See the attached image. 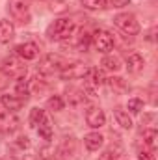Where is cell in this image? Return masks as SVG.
Wrapping results in <instances>:
<instances>
[{
  "label": "cell",
  "instance_id": "cell-30",
  "mask_svg": "<svg viewBox=\"0 0 158 160\" xmlns=\"http://www.w3.org/2000/svg\"><path fill=\"white\" fill-rule=\"evenodd\" d=\"M140 160H156L153 151H140Z\"/></svg>",
  "mask_w": 158,
  "mask_h": 160
},
{
  "label": "cell",
  "instance_id": "cell-15",
  "mask_svg": "<svg viewBox=\"0 0 158 160\" xmlns=\"http://www.w3.org/2000/svg\"><path fill=\"white\" fill-rule=\"evenodd\" d=\"M15 38V28L11 22L7 21H0V43H9V41Z\"/></svg>",
  "mask_w": 158,
  "mask_h": 160
},
{
  "label": "cell",
  "instance_id": "cell-22",
  "mask_svg": "<svg viewBox=\"0 0 158 160\" xmlns=\"http://www.w3.org/2000/svg\"><path fill=\"white\" fill-rule=\"evenodd\" d=\"M45 121H47V116H45L43 110L34 108V110L30 112V123H32V127H39L41 123H45Z\"/></svg>",
  "mask_w": 158,
  "mask_h": 160
},
{
  "label": "cell",
  "instance_id": "cell-6",
  "mask_svg": "<svg viewBox=\"0 0 158 160\" xmlns=\"http://www.w3.org/2000/svg\"><path fill=\"white\" fill-rule=\"evenodd\" d=\"M87 73H89V67H87L86 63L77 62V63H69L60 75H62L63 80H75V78H84Z\"/></svg>",
  "mask_w": 158,
  "mask_h": 160
},
{
  "label": "cell",
  "instance_id": "cell-1",
  "mask_svg": "<svg viewBox=\"0 0 158 160\" xmlns=\"http://www.w3.org/2000/svg\"><path fill=\"white\" fill-rule=\"evenodd\" d=\"M77 30V24L73 19H67V17H62L58 21H54V24L48 28V36L50 39L54 41H62V39H69Z\"/></svg>",
  "mask_w": 158,
  "mask_h": 160
},
{
  "label": "cell",
  "instance_id": "cell-9",
  "mask_svg": "<svg viewBox=\"0 0 158 160\" xmlns=\"http://www.w3.org/2000/svg\"><path fill=\"white\" fill-rule=\"evenodd\" d=\"M86 121H87V125H89L91 128H101V127L106 123V118H104V112H102L101 108L93 106V108H89V110L86 112Z\"/></svg>",
  "mask_w": 158,
  "mask_h": 160
},
{
  "label": "cell",
  "instance_id": "cell-31",
  "mask_svg": "<svg viewBox=\"0 0 158 160\" xmlns=\"http://www.w3.org/2000/svg\"><path fill=\"white\" fill-rule=\"evenodd\" d=\"M110 2H112L114 8H125V6L130 4V0H110Z\"/></svg>",
  "mask_w": 158,
  "mask_h": 160
},
{
  "label": "cell",
  "instance_id": "cell-24",
  "mask_svg": "<svg viewBox=\"0 0 158 160\" xmlns=\"http://www.w3.org/2000/svg\"><path fill=\"white\" fill-rule=\"evenodd\" d=\"M50 9L56 13H63L69 9V0H52L50 2Z\"/></svg>",
  "mask_w": 158,
  "mask_h": 160
},
{
  "label": "cell",
  "instance_id": "cell-4",
  "mask_svg": "<svg viewBox=\"0 0 158 160\" xmlns=\"http://www.w3.org/2000/svg\"><path fill=\"white\" fill-rule=\"evenodd\" d=\"M9 11L21 22L30 21V2L28 0H9Z\"/></svg>",
  "mask_w": 158,
  "mask_h": 160
},
{
  "label": "cell",
  "instance_id": "cell-10",
  "mask_svg": "<svg viewBox=\"0 0 158 160\" xmlns=\"http://www.w3.org/2000/svg\"><path fill=\"white\" fill-rule=\"evenodd\" d=\"M15 50H17V56L22 60H36L39 56V47L36 43H22Z\"/></svg>",
  "mask_w": 158,
  "mask_h": 160
},
{
  "label": "cell",
  "instance_id": "cell-14",
  "mask_svg": "<svg viewBox=\"0 0 158 160\" xmlns=\"http://www.w3.org/2000/svg\"><path fill=\"white\" fill-rule=\"evenodd\" d=\"M87 77V88L91 89V88H99V86H102L106 78H104V73L101 71V69H89V73L86 75Z\"/></svg>",
  "mask_w": 158,
  "mask_h": 160
},
{
  "label": "cell",
  "instance_id": "cell-3",
  "mask_svg": "<svg viewBox=\"0 0 158 160\" xmlns=\"http://www.w3.org/2000/svg\"><path fill=\"white\" fill-rule=\"evenodd\" d=\"M114 24L126 36H138L140 34V22L132 13H119L114 17Z\"/></svg>",
  "mask_w": 158,
  "mask_h": 160
},
{
  "label": "cell",
  "instance_id": "cell-5",
  "mask_svg": "<svg viewBox=\"0 0 158 160\" xmlns=\"http://www.w3.org/2000/svg\"><path fill=\"white\" fill-rule=\"evenodd\" d=\"M93 45H95V48H97L99 52L108 54V52L114 48V38H112L110 32H106V30H99V32L93 34Z\"/></svg>",
  "mask_w": 158,
  "mask_h": 160
},
{
  "label": "cell",
  "instance_id": "cell-20",
  "mask_svg": "<svg viewBox=\"0 0 158 160\" xmlns=\"http://www.w3.org/2000/svg\"><path fill=\"white\" fill-rule=\"evenodd\" d=\"M106 82H108V86L112 88V91H116V93H126V91H128L126 82H125L123 78H119V77L110 78V80H106Z\"/></svg>",
  "mask_w": 158,
  "mask_h": 160
},
{
  "label": "cell",
  "instance_id": "cell-11",
  "mask_svg": "<svg viewBox=\"0 0 158 160\" xmlns=\"http://www.w3.org/2000/svg\"><path fill=\"white\" fill-rule=\"evenodd\" d=\"M143 67H145V62H143V58L138 52H132L126 58V69H128V73H141Z\"/></svg>",
  "mask_w": 158,
  "mask_h": 160
},
{
  "label": "cell",
  "instance_id": "cell-26",
  "mask_svg": "<svg viewBox=\"0 0 158 160\" xmlns=\"http://www.w3.org/2000/svg\"><path fill=\"white\" fill-rule=\"evenodd\" d=\"M36 128H37V132H39V136L43 140H50V138H52V127L48 125V121L41 123L39 127H36Z\"/></svg>",
  "mask_w": 158,
  "mask_h": 160
},
{
  "label": "cell",
  "instance_id": "cell-16",
  "mask_svg": "<svg viewBox=\"0 0 158 160\" xmlns=\"http://www.w3.org/2000/svg\"><path fill=\"white\" fill-rule=\"evenodd\" d=\"M15 95H17L19 99H22V101L28 99V95H30V88H28V82L24 80V77L17 78V82H15Z\"/></svg>",
  "mask_w": 158,
  "mask_h": 160
},
{
  "label": "cell",
  "instance_id": "cell-28",
  "mask_svg": "<svg viewBox=\"0 0 158 160\" xmlns=\"http://www.w3.org/2000/svg\"><path fill=\"white\" fill-rule=\"evenodd\" d=\"M9 80H11V77H9L7 73L0 71V91H2V89H6V88L9 86Z\"/></svg>",
  "mask_w": 158,
  "mask_h": 160
},
{
  "label": "cell",
  "instance_id": "cell-19",
  "mask_svg": "<svg viewBox=\"0 0 158 160\" xmlns=\"http://www.w3.org/2000/svg\"><path fill=\"white\" fill-rule=\"evenodd\" d=\"M156 138H158V134H156L155 128H145V130H143V143H145L151 151L156 147Z\"/></svg>",
  "mask_w": 158,
  "mask_h": 160
},
{
  "label": "cell",
  "instance_id": "cell-8",
  "mask_svg": "<svg viewBox=\"0 0 158 160\" xmlns=\"http://www.w3.org/2000/svg\"><path fill=\"white\" fill-rule=\"evenodd\" d=\"M4 73H7L9 77L21 78V77L26 73V65H24L19 58H7V60H6V65H4Z\"/></svg>",
  "mask_w": 158,
  "mask_h": 160
},
{
  "label": "cell",
  "instance_id": "cell-13",
  "mask_svg": "<svg viewBox=\"0 0 158 160\" xmlns=\"http://www.w3.org/2000/svg\"><path fill=\"white\" fill-rule=\"evenodd\" d=\"M0 102H2V106H4L7 112H17V110L24 104V101H22V99H19L17 95H4Z\"/></svg>",
  "mask_w": 158,
  "mask_h": 160
},
{
  "label": "cell",
  "instance_id": "cell-21",
  "mask_svg": "<svg viewBox=\"0 0 158 160\" xmlns=\"http://www.w3.org/2000/svg\"><path fill=\"white\" fill-rule=\"evenodd\" d=\"M102 65H104V69H108L112 73H117L119 69H121V62H119L117 56H106L102 60Z\"/></svg>",
  "mask_w": 158,
  "mask_h": 160
},
{
  "label": "cell",
  "instance_id": "cell-2",
  "mask_svg": "<svg viewBox=\"0 0 158 160\" xmlns=\"http://www.w3.org/2000/svg\"><path fill=\"white\" fill-rule=\"evenodd\" d=\"M67 65H69V62L63 56H60V54H47L39 62V73H43V75L62 73Z\"/></svg>",
  "mask_w": 158,
  "mask_h": 160
},
{
  "label": "cell",
  "instance_id": "cell-29",
  "mask_svg": "<svg viewBox=\"0 0 158 160\" xmlns=\"http://www.w3.org/2000/svg\"><path fill=\"white\" fill-rule=\"evenodd\" d=\"M99 160H119V155L112 153V151H104V153L101 155V158H99Z\"/></svg>",
  "mask_w": 158,
  "mask_h": 160
},
{
  "label": "cell",
  "instance_id": "cell-23",
  "mask_svg": "<svg viewBox=\"0 0 158 160\" xmlns=\"http://www.w3.org/2000/svg\"><path fill=\"white\" fill-rule=\"evenodd\" d=\"M63 106H65V102H63V99L58 97V95H54V97H50V99L47 101V108L52 110V112H60V110H63Z\"/></svg>",
  "mask_w": 158,
  "mask_h": 160
},
{
  "label": "cell",
  "instance_id": "cell-17",
  "mask_svg": "<svg viewBox=\"0 0 158 160\" xmlns=\"http://www.w3.org/2000/svg\"><path fill=\"white\" fill-rule=\"evenodd\" d=\"M67 99H69V102L73 106H78V104H82L86 101V95H84V91L78 89V88H69L67 89Z\"/></svg>",
  "mask_w": 158,
  "mask_h": 160
},
{
  "label": "cell",
  "instance_id": "cell-7",
  "mask_svg": "<svg viewBox=\"0 0 158 160\" xmlns=\"http://www.w3.org/2000/svg\"><path fill=\"white\" fill-rule=\"evenodd\" d=\"M19 125H21V121L15 116V112L0 114V132H13L19 128Z\"/></svg>",
  "mask_w": 158,
  "mask_h": 160
},
{
  "label": "cell",
  "instance_id": "cell-12",
  "mask_svg": "<svg viewBox=\"0 0 158 160\" xmlns=\"http://www.w3.org/2000/svg\"><path fill=\"white\" fill-rule=\"evenodd\" d=\"M84 143H86V147L89 151H99L102 147V143H104V138H102L101 132H89V134H86Z\"/></svg>",
  "mask_w": 158,
  "mask_h": 160
},
{
  "label": "cell",
  "instance_id": "cell-18",
  "mask_svg": "<svg viewBox=\"0 0 158 160\" xmlns=\"http://www.w3.org/2000/svg\"><path fill=\"white\" fill-rule=\"evenodd\" d=\"M114 116H116L117 123L123 128H130V127H132V119H130L128 112H125V110H121V108H116V110H114Z\"/></svg>",
  "mask_w": 158,
  "mask_h": 160
},
{
  "label": "cell",
  "instance_id": "cell-25",
  "mask_svg": "<svg viewBox=\"0 0 158 160\" xmlns=\"http://www.w3.org/2000/svg\"><path fill=\"white\" fill-rule=\"evenodd\" d=\"M82 6H84L86 9L95 11V9H102V8L106 6V0H82Z\"/></svg>",
  "mask_w": 158,
  "mask_h": 160
},
{
  "label": "cell",
  "instance_id": "cell-27",
  "mask_svg": "<svg viewBox=\"0 0 158 160\" xmlns=\"http://www.w3.org/2000/svg\"><path fill=\"white\" fill-rule=\"evenodd\" d=\"M126 108H128L132 114H140V112L143 110V101H141V99H130L128 104H126Z\"/></svg>",
  "mask_w": 158,
  "mask_h": 160
}]
</instances>
